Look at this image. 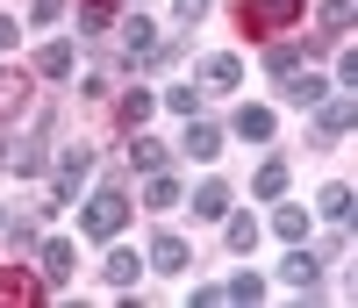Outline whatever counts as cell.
Returning a JSON list of instances; mask_svg holds the SVG:
<instances>
[{
    "mask_svg": "<svg viewBox=\"0 0 358 308\" xmlns=\"http://www.w3.org/2000/svg\"><path fill=\"white\" fill-rule=\"evenodd\" d=\"M294 22H301V0H251V8H244L251 36H273V29H294Z\"/></svg>",
    "mask_w": 358,
    "mask_h": 308,
    "instance_id": "obj_2",
    "label": "cell"
},
{
    "mask_svg": "<svg viewBox=\"0 0 358 308\" xmlns=\"http://www.w3.org/2000/svg\"><path fill=\"white\" fill-rule=\"evenodd\" d=\"M29 301H43V287L29 272H0V308H29Z\"/></svg>",
    "mask_w": 358,
    "mask_h": 308,
    "instance_id": "obj_12",
    "label": "cell"
},
{
    "mask_svg": "<svg viewBox=\"0 0 358 308\" xmlns=\"http://www.w3.org/2000/svg\"><path fill=\"white\" fill-rule=\"evenodd\" d=\"M101 272H108V287H115V294H129V287H136V272H143V258L129 251V244H115V251H108V265H101Z\"/></svg>",
    "mask_w": 358,
    "mask_h": 308,
    "instance_id": "obj_10",
    "label": "cell"
},
{
    "mask_svg": "<svg viewBox=\"0 0 358 308\" xmlns=\"http://www.w3.org/2000/svg\"><path fill=\"white\" fill-rule=\"evenodd\" d=\"M236 136L265 144V136H273V108H236Z\"/></svg>",
    "mask_w": 358,
    "mask_h": 308,
    "instance_id": "obj_18",
    "label": "cell"
},
{
    "mask_svg": "<svg viewBox=\"0 0 358 308\" xmlns=\"http://www.w3.org/2000/svg\"><path fill=\"white\" fill-rule=\"evenodd\" d=\"M129 165H136V172H158V165H165V144L136 130V136H129Z\"/></svg>",
    "mask_w": 358,
    "mask_h": 308,
    "instance_id": "obj_17",
    "label": "cell"
},
{
    "mask_svg": "<svg viewBox=\"0 0 358 308\" xmlns=\"http://www.w3.org/2000/svg\"><path fill=\"white\" fill-rule=\"evenodd\" d=\"M294 65H301V50H294V43H273V50H265V72H273V79H287Z\"/></svg>",
    "mask_w": 358,
    "mask_h": 308,
    "instance_id": "obj_27",
    "label": "cell"
},
{
    "mask_svg": "<svg viewBox=\"0 0 358 308\" xmlns=\"http://www.w3.org/2000/svg\"><path fill=\"white\" fill-rule=\"evenodd\" d=\"M86 172H94V150H86V144H72V150H57V179H50V187H57V208H65L79 187H86Z\"/></svg>",
    "mask_w": 358,
    "mask_h": 308,
    "instance_id": "obj_4",
    "label": "cell"
},
{
    "mask_svg": "<svg viewBox=\"0 0 358 308\" xmlns=\"http://www.w3.org/2000/svg\"><path fill=\"white\" fill-rule=\"evenodd\" d=\"M22 108H29V79L22 72H0V122H15Z\"/></svg>",
    "mask_w": 358,
    "mask_h": 308,
    "instance_id": "obj_15",
    "label": "cell"
},
{
    "mask_svg": "<svg viewBox=\"0 0 358 308\" xmlns=\"http://www.w3.org/2000/svg\"><path fill=\"white\" fill-rule=\"evenodd\" d=\"M280 272H287V287H315V280H322V258H315V251H301V244H294Z\"/></svg>",
    "mask_w": 358,
    "mask_h": 308,
    "instance_id": "obj_11",
    "label": "cell"
},
{
    "mask_svg": "<svg viewBox=\"0 0 358 308\" xmlns=\"http://www.w3.org/2000/svg\"><path fill=\"white\" fill-rule=\"evenodd\" d=\"M273 237L301 244V237H308V208H273Z\"/></svg>",
    "mask_w": 358,
    "mask_h": 308,
    "instance_id": "obj_21",
    "label": "cell"
},
{
    "mask_svg": "<svg viewBox=\"0 0 358 308\" xmlns=\"http://www.w3.org/2000/svg\"><path fill=\"white\" fill-rule=\"evenodd\" d=\"M143 201H151V208H179V179L158 165V172H151V187H143Z\"/></svg>",
    "mask_w": 358,
    "mask_h": 308,
    "instance_id": "obj_22",
    "label": "cell"
},
{
    "mask_svg": "<svg viewBox=\"0 0 358 308\" xmlns=\"http://www.w3.org/2000/svg\"><path fill=\"white\" fill-rule=\"evenodd\" d=\"M194 215H208V223L229 215V187H222V179H201V187H194Z\"/></svg>",
    "mask_w": 358,
    "mask_h": 308,
    "instance_id": "obj_13",
    "label": "cell"
},
{
    "mask_svg": "<svg viewBox=\"0 0 358 308\" xmlns=\"http://www.w3.org/2000/svg\"><path fill=\"white\" fill-rule=\"evenodd\" d=\"M251 187H258V201H280V194H287V165H280V158H265Z\"/></svg>",
    "mask_w": 358,
    "mask_h": 308,
    "instance_id": "obj_20",
    "label": "cell"
},
{
    "mask_svg": "<svg viewBox=\"0 0 358 308\" xmlns=\"http://www.w3.org/2000/svg\"><path fill=\"white\" fill-rule=\"evenodd\" d=\"M222 237H229V251L244 258L251 244H258V223H251V215H222Z\"/></svg>",
    "mask_w": 358,
    "mask_h": 308,
    "instance_id": "obj_19",
    "label": "cell"
},
{
    "mask_svg": "<svg viewBox=\"0 0 358 308\" xmlns=\"http://www.w3.org/2000/svg\"><path fill=\"white\" fill-rule=\"evenodd\" d=\"M65 15V0H36V8H29V22H57Z\"/></svg>",
    "mask_w": 358,
    "mask_h": 308,
    "instance_id": "obj_32",
    "label": "cell"
},
{
    "mask_svg": "<svg viewBox=\"0 0 358 308\" xmlns=\"http://www.w3.org/2000/svg\"><path fill=\"white\" fill-rule=\"evenodd\" d=\"M201 15H208V0H179V8H172V22H179V29H194Z\"/></svg>",
    "mask_w": 358,
    "mask_h": 308,
    "instance_id": "obj_31",
    "label": "cell"
},
{
    "mask_svg": "<svg viewBox=\"0 0 358 308\" xmlns=\"http://www.w3.org/2000/svg\"><path fill=\"white\" fill-rule=\"evenodd\" d=\"M222 301H265V280L258 272H236V280L222 287Z\"/></svg>",
    "mask_w": 358,
    "mask_h": 308,
    "instance_id": "obj_26",
    "label": "cell"
},
{
    "mask_svg": "<svg viewBox=\"0 0 358 308\" xmlns=\"http://www.w3.org/2000/svg\"><path fill=\"white\" fill-rule=\"evenodd\" d=\"M201 86H208V94H236V86H244V57H236V50H215V57L201 65Z\"/></svg>",
    "mask_w": 358,
    "mask_h": 308,
    "instance_id": "obj_5",
    "label": "cell"
},
{
    "mask_svg": "<svg viewBox=\"0 0 358 308\" xmlns=\"http://www.w3.org/2000/svg\"><path fill=\"white\" fill-rule=\"evenodd\" d=\"M79 223H86V237H108V244H115V237H122V223H129V194L108 179V187L79 208Z\"/></svg>",
    "mask_w": 358,
    "mask_h": 308,
    "instance_id": "obj_1",
    "label": "cell"
},
{
    "mask_svg": "<svg viewBox=\"0 0 358 308\" xmlns=\"http://www.w3.org/2000/svg\"><path fill=\"white\" fill-rule=\"evenodd\" d=\"M36 72H43V79H72V43H65V36L43 43V50H36Z\"/></svg>",
    "mask_w": 358,
    "mask_h": 308,
    "instance_id": "obj_14",
    "label": "cell"
},
{
    "mask_svg": "<svg viewBox=\"0 0 358 308\" xmlns=\"http://www.w3.org/2000/svg\"><path fill=\"white\" fill-rule=\"evenodd\" d=\"M0 50H15V15H0Z\"/></svg>",
    "mask_w": 358,
    "mask_h": 308,
    "instance_id": "obj_33",
    "label": "cell"
},
{
    "mask_svg": "<svg viewBox=\"0 0 358 308\" xmlns=\"http://www.w3.org/2000/svg\"><path fill=\"white\" fill-rule=\"evenodd\" d=\"M322 94H330V79H315V72H301V79H294V72H287V101H294V108H315Z\"/></svg>",
    "mask_w": 358,
    "mask_h": 308,
    "instance_id": "obj_16",
    "label": "cell"
},
{
    "mask_svg": "<svg viewBox=\"0 0 358 308\" xmlns=\"http://www.w3.org/2000/svg\"><path fill=\"white\" fill-rule=\"evenodd\" d=\"M165 108L187 122V115H201V94H194V86H172V94H165Z\"/></svg>",
    "mask_w": 358,
    "mask_h": 308,
    "instance_id": "obj_29",
    "label": "cell"
},
{
    "mask_svg": "<svg viewBox=\"0 0 358 308\" xmlns=\"http://www.w3.org/2000/svg\"><path fill=\"white\" fill-rule=\"evenodd\" d=\"M187 158H222V130H215V122H201V115H187Z\"/></svg>",
    "mask_w": 358,
    "mask_h": 308,
    "instance_id": "obj_8",
    "label": "cell"
},
{
    "mask_svg": "<svg viewBox=\"0 0 358 308\" xmlns=\"http://www.w3.org/2000/svg\"><path fill=\"white\" fill-rule=\"evenodd\" d=\"M351 122H358V94H322V101H315V136H322V144L344 136Z\"/></svg>",
    "mask_w": 358,
    "mask_h": 308,
    "instance_id": "obj_3",
    "label": "cell"
},
{
    "mask_svg": "<svg viewBox=\"0 0 358 308\" xmlns=\"http://www.w3.org/2000/svg\"><path fill=\"white\" fill-rule=\"evenodd\" d=\"M351 22H358L351 0H322V29H351Z\"/></svg>",
    "mask_w": 358,
    "mask_h": 308,
    "instance_id": "obj_28",
    "label": "cell"
},
{
    "mask_svg": "<svg viewBox=\"0 0 358 308\" xmlns=\"http://www.w3.org/2000/svg\"><path fill=\"white\" fill-rule=\"evenodd\" d=\"M108 22H115V15H108V0H86V8H79V29H94V36H101Z\"/></svg>",
    "mask_w": 358,
    "mask_h": 308,
    "instance_id": "obj_30",
    "label": "cell"
},
{
    "mask_svg": "<svg viewBox=\"0 0 358 308\" xmlns=\"http://www.w3.org/2000/svg\"><path fill=\"white\" fill-rule=\"evenodd\" d=\"M143 122H151V94L129 86V94H122V130H143Z\"/></svg>",
    "mask_w": 358,
    "mask_h": 308,
    "instance_id": "obj_24",
    "label": "cell"
},
{
    "mask_svg": "<svg viewBox=\"0 0 358 308\" xmlns=\"http://www.w3.org/2000/svg\"><path fill=\"white\" fill-rule=\"evenodd\" d=\"M0 223H8V215H0Z\"/></svg>",
    "mask_w": 358,
    "mask_h": 308,
    "instance_id": "obj_34",
    "label": "cell"
},
{
    "mask_svg": "<svg viewBox=\"0 0 358 308\" xmlns=\"http://www.w3.org/2000/svg\"><path fill=\"white\" fill-rule=\"evenodd\" d=\"M151 272H187L194 265V251H187V237H172V230H158L151 237V258H143Z\"/></svg>",
    "mask_w": 358,
    "mask_h": 308,
    "instance_id": "obj_6",
    "label": "cell"
},
{
    "mask_svg": "<svg viewBox=\"0 0 358 308\" xmlns=\"http://www.w3.org/2000/svg\"><path fill=\"white\" fill-rule=\"evenodd\" d=\"M0 165H8V172H22V179H29V172H43V144H36V136L0 144Z\"/></svg>",
    "mask_w": 358,
    "mask_h": 308,
    "instance_id": "obj_9",
    "label": "cell"
},
{
    "mask_svg": "<svg viewBox=\"0 0 358 308\" xmlns=\"http://www.w3.org/2000/svg\"><path fill=\"white\" fill-rule=\"evenodd\" d=\"M322 215H330V223H344V215H351V187H344V179H330V187H322V201H315Z\"/></svg>",
    "mask_w": 358,
    "mask_h": 308,
    "instance_id": "obj_25",
    "label": "cell"
},
{
    "mask_svg": "<svg viewBox=\"0 0 358 308\" xmlns=\"http://www.w3.org/2000/svg\"><path fill=\"white\" fill-rule=\"evenodd\" d=\"M72 265H79V258H72V244H65V237H50V244H36V272H43L50 287H65V280H72Z\"/></svg>",
    "mask_w": 358,
    "mask_h": 308,
    "instance_id": "obj_7",
    "label": "cell"
},
{
    "mask_svg": "<svg viewBox=\"0 0 358 308\" xmlns=\"http://www.w3.org/2000/svg\"><path fill=\"white\" fill-rule=\"evenodd\" d=\"M151 43H158V29L143 22V15H129V22H122V50H136V57H143Z\"/></svg>",
    "mask_w": 358,
    "mask_h": 308,
    "instance_id": "obj_23",
    "label": "cell"
}]
</instances>
